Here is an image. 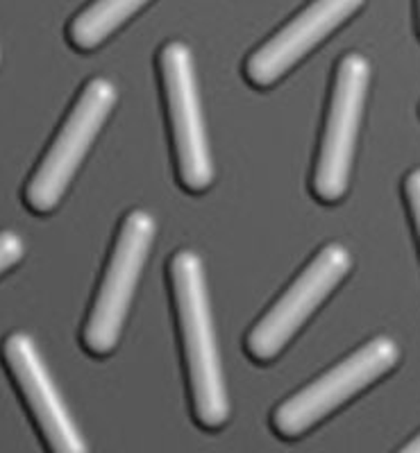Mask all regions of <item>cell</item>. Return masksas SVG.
<instances>
[{"mask_svg": "<svg viewBox=\"0 0 420 453\" xmlns=\"http://www.w3.org/2000/svg\"><path fill=\"white\" fill-rule=\"evenodd\" d=\"M398 453H420V433H418V435H416L414 440H411V442H407L405 447L400 449Z\"/></svg>", "mask_w": 420, "mask_h": 453, "instance_id": "obj_13", "label": "cell"}, {"mask_svg": "<svg viewBox=\"0 0 420 453\" xmlns=\"http://www.w3.org/2000/svg\"><path fill=\"white\" fill-rule=\"evenodd\" d=\"M3 361L26 399V406L51 453H89L82 433L73 422L51 372L36 349L35 340L23 331L10 334L3 342Z\"/></svg>", "mask_w": 420, "mask_h": 453, "instance_id": "obj_8", "label": "cell"}, {"mask_svg": "<svg viewBox=\"0 0 420 453\" xmlns=\"http://www.w3.org/2000/svg\"><path fill=\"white\" fill-rule=\"evenodd\" d=\"M418 26H420V0H418Z\"/></svg>", "mask_w": 420, "mask_h": 453, "instance_id": "obj_14", "label": "cell"}, {"mask_svg": "<svg viewBox=\"0 0 420 453\" xmlns=\"http://www.w3.org/2000/svg\"><path fill=\"white\" fill-rule=\"evenodd\" d=\"M116 104V87L94 78L82 88L58 136L26 186V204L35 213H51L66 193L84 155Z\"/></svg>", "mask_w": 420, "mask_h": 453, "instance_id": "obj_2", "label": "cell"}, {"mask_svg": "<svg viewBox=\"0 0 420 453\" xmlns=\"http://www.w3.org/2000/svg\"><path fill=\"white\" fill-rule=\"evenodd\" d=\"M171 286L184 365L191 386L193 415L203 426L221 428L229 415L228 392H225L223 367L214 335L212 313H209L203 261L198 258V254L182 250L173 257Z\"/></svg>", "mask_w": 420, "mask_h": 453, "instance_id": "obj_1", "label": "cell"}, {"mask_svg": "<svg viewBox=\"0 0 420 453\" xmlns=\"http://www.w3.org/2000/svg\"><path fill=\"white\" fill-rule=\"evenodd\" d=\"M152 241H155V218L145 211L128 213L119 229L107 270L82 331V342L91 354L107 356L119 342Z\"/></svg>", "mask_w": 420, "mask_h": 453, "instance_id": "obj_3", "label": "cell"}, {"mask_svg": "<svg viewBox=\"0 0 420 453\" xmlns=\"http://www.w3.org/2000/svg\"><path fill=\"white\" fill-rule=\"evenodd\" d=\"M400 349L391 338H375L316 381L289 396L273 412V428L282 438H300L343 403L375 383L398 363Z\"/></svg>", "mask_w": 420, "mask_h": 453, "instance_id": "obj_4", "label": "cell"}, {"mask_svg": "<svg viewBox=\"0 0 420 453\" xmlns=\"http://www.w3.org/2000/svg\"><path fill=\"white\" fill-rule=\"evenodd\" d=\"M26 254L23 238L14 232H0V274L14 268Z\"/></svg>", "mask_w": 420, "mask_h": 453, "instance_id": "obj_11", "label": "cell"}, {"mask_svg": "<svg viewBox=\"0 0 420 453\" xmlns=\"http://www.w3.org/2000/svg\"><path fill=\"white\" fill-rule=\"evenodd\" d=\"M159 73L173 129L177 175L184 188L203 193L214 181V165L198 98L191 50L180 42L167 43L159 52Z\"/></svg>", "mask_w": 420, "mask_h": 453, "instance_id": "obj_6", "label": "cell"}, {"mask_svg": "<svg viewBox=\"0 0 420 453\" xmlns=\"http://www.w3.org/2000/svg\"><path fill=\"white\" fill-rule=\"evenodd\" d=\"M363 0H314L245 62L250 84L268 88L362 7Z\"/></svg>", "mask_w": 420, "mask_h": 453, "instance_id": "obj_9", "label": "cell"}, {"mask_svg": "<svg viewBox=\"0 0 420 453\" xmlns=\"http://www.w3.org/2000/svg\"><path fill=\"white\" fill-rule=\"evenodd\" d=\"M350 268H353V257L343 245L332 242L323 248L248 334L245 349L254 361H276L291 338L302 329L309 315L325 302L327 295L337 288Z\"/></svg>", "mask_w": 420, "mask_h": 453, "instance_id": "obj_7", "label": "cell"}, {"mask_svg": "<svg viewBox=\"0 0 420 453\" xmlns=\"http://www.w3.org/2000/svg\"><path fill=\"white\" fill-rule=\"evenodd\" d=\"M151 0H94L68 26V39L78 50H94Z\"/></svg>", "mask_w": 420, "mask_h": 453, "instance_id": "obj_10", "label": "cell"}, {"mask_svg": "<svg viewBox=\"0 0 420 453\" xmlns=\"http://www.w3.org/2000/svg\"><path fill=\"white\" fill-rule=\"evenodd\" d=\"M405 193H407V202H409V211L411 218H414L416 225V234H418L420 241V168L409 173L405 181Z\"/></svg>", "mask_w": 420, "mask_h": 453, "instance_id": "obj_12", "label": "cell"}, {"mask_svg": "<svg viewBox=\"0 0 420 453\" xmlns=\"http://www.w3.org/2000/svg\"><path fill=\"white\" fill-rule=\"evenodd\" d=\"M369 82L370 64L366 57L350 52L338 62L314 170V193L318 200L338 202L348 191Z\"/></svg>", "mask_w": 420, "mask_h": 453, "instance_id": "obj_5", "label": "cell"}]
</instances>
